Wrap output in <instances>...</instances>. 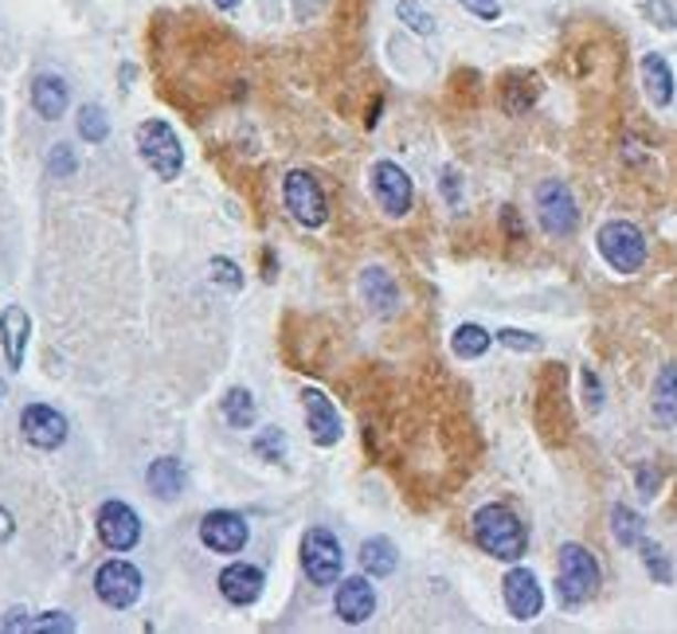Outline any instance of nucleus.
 <instances>
[{
    "mask_svg": "<svg viewBox=\"0 0 677 634\" xmlns=\"http://www.w3.org/2000/svg\"><path fill=\"white\" fill-rule=\"evenodd\" d=\"M474 540L494 560H521L529 549V532H525L521 517L506 506H482L474 514Z\"/></svg>",
    "mask_w": 677,
    "mask_h": 634,
    "instance_id": "obj_1",
    "label": "nucleus"
},
{
    "mask_svg": "<svg viewBox=\"0 0 677 634\" xmlns=\"http://www.w3.org/2000/svg\"><path fill=\"white\" fill-rule=\"evenodd\" d=\"M557 592L564 607H580L600 592V564L583 545H564L560 549V572H557Z\"/></svg>",
    "mask_w": 677,
    "mask_h": 634,
    "instance_id": "obj_2",
    "label": "nucleus"
},
{
    "mask_svg": "<svg viewBox=\"0 0 677 634\" xmlns=\"http://www.w3.org/2000/svg\"><path fill=\"white\" fill-rule=\"evenodd\" d=\"M595 247H600L603 263H607L611 271H618V275H635L646 263V235L638 232L631 220L603 223L600 235H595Z\"/></svg>",
    "mask_w": 677,
    "mask_h": 634,
    "instance_id": "obj_3",
    "label": "nucleus"
},
{
    "mask_svg": "<svg viewBox=\"0 0 677 634\" xmlns=\"http://www.w3.org/2000/svg\"><path fill=\"white\" fill-rule=\"evenodd\" d=\"M138 149H141V157H146V165L161 180H177L180 169H184V149H180V138L172 134L169 121H161V118L141 121Z\"/></svg>",
    "mask_w": 677,
    "mask_h": 634,
    "instance_id": "obj_4",
    "label": "nucleus"
},
{
    "mask_svg": "<svg viewBox=\"0 0 677 634\" xmlns=\"http://www.w3.org/2000/svg\"><path fill=\"white\" fill-rule=\"evenodd\" d=\"M302 568H306L309 583L318 588H329V583L341 580L345 568V552L337 545V537L329 529H309L306 540H302Z\"/></svg>",
    "mask_w": 677,
    "mask_h": 634,
    "instance_id": "obj_5",
    "label": "nucleus"
},
{
    "mask_svg": "<svg viewBox=\"0 0 677 634\" xmlns=\"http://www.w3.org/2000/svg\"><path fill=\"white\" fill-rule=\"evenodd\" d=\"M537 215H540V228L549 235H572L575 223H580V212H575V200H572V189H568L564 180H544L537 189Z\"/></svg>",
    "mask_w": 677,
    "mask_h": 634,
    "instance_id": "obj_6",
    "label": "nucleus"
},
{
    "mask_svg": "<svg viewBox=\"0 0 677 634\" xmlns=\"http://www.w3.org/2000/svg\"><path fill=\"white\" fill-rule=\"evenodd\" d=\"M283 200H286V208H290V215L302 223V228H321V223H326V215H329L326 192H321V184L309 177V172L298 169V172L286 177Z\"/></svg>",
    "mask_w": 677,
    "mask_h": 634,
    "instance_id": "obj_7",
    "label": "nucleus"
},
{
    "mask_svg": "<svg viewBox=\"0 0 677 634\" xmlns=\"http://www.w3.org/2000/svg\"><path fill=\"white\" fill-rule=\"evenodd\" d=\"M95 592L106 607L121 611V607H129V603H138L141 572L129 564V560H106V564L95 572Z\"/></svg>",
    "mask_w": 677,
    "mask_h": 634,
    "instance_id": "obj_8",
    "label": "nucleus"
},
{
    "mask_svg": "<svg viewBox=\"0 0 677 634\" xmlns=\"http://www.w3.org/2000/svg\"><path fill=\"white\" fill-rule=\"evenodd\" d=\"M372 197L392 220H400L412 208V177L395 161H377L372 165Z\"/></svg>",
    "mask_w": 677,
    "mask_h": 634,
    "instance_id": "obj_9",
    "label": "nucleus"
},
{
    "mask_svg": "<svg viewBox=\"0 0 677 634\" xmlns=\"http://www.w3.org/2000/svg\"><path fill=\"white\" fill-rule=\"evenodd\" d=\"M200 540H204V549L220 552V557H235L247 545V521L232 509H215L200 521Z\"/></svg>",
    "mask_w": 677,
    "mask_h": 634,
    "instance_id": "obj_10",
    "label": "nucleus"
},
{
    "mask_svg": "<svg viewBox=\"0 0 677 634\" xmlns=\"http://www.w3.org/2000/svg\"><path fill=\"white\" fill-rule=\"evenodd\" d=\"M98 537H103L106 549L114 552H129L141 540V521L138 514L126 506V501H106L98 509Z\"/></svg>",
    "mask_w": 677,
    "mask_h": 634,
    "instance_id": "obj_11",
    "label": "nucleus"
},
{
    "mask_svg": "<svg viewBox=\"0 0 677 634\" xmlns=\"http://www.w3.org/2000/svg\"><path fill=\"white\" fill-rule=\"evenodd\" d=\"M501 595H506L509 615L521 619V623L537 619L540 607H544V592H540L537 575H532L529 568H514V572H506V580H501Z\"/></svg>",
    "mask_w": 677,
    "mask_h": 634,
    "instance_id": "obj_12",
    "label": "nucleus"
},
{
    "mask_svg": "<svg viewBox=\"0 0 677 634\" xmlns=\"http://www.w3.org/2000/svg\"><path fill=\"white\" fill-rule=\"evenodd\" d=\"M20 427H24L28 443L40 446V451H55V446L67 438V420H63L55 408H47V403H32V408H24Z\"/></svg>",
    "mask_w": 677,
    "mask_h": 634,
    "instance_id": "obj_13",
    "label": "nucleus"
},
{
    "mask_svg": "<svg viewBox=\"0 0 677 634\" xmlns=\"http://www.w3.org/2000/svg\"><path fill=\"white\" fill-rule=\"evenodd\" d=\"M302 408H306V423H309L314 443H318V446L341 443V415H337V408L329 403L326 392L306 388V392H302Z\"/></svg>",
    "mask_w": 677,
    "mask_h": 634,
    "instance_id": "obj_14",
    "label": "nucleus"
},
{
    "mask_svg": "<svg viewBox=\"0 0 677 634\" xmlns=\"http://www.w3.org/2000/svg\"><path fill=\"white\" fill-rule=\"evenodd\" d=\"M334 607L349 626H360V623H369L372 611H377V592H372V583L364 580V575H352V580H341Z\"/></svg>",
    "mask_w": 677,
    "mask_h": 634,
    "instance_id": "obj_15",
    "label": "nucleus"
},
{
    "mask_svg": "<svg viewBox=\"0 0 677 634\" xmlns=\"http://www.w3.org/2000/svg\"><path fill=\"white\" fill-rule=\"evenodd\" d=\"M263 583L266 575L255 564H228L220 572V595L228 603H235V607H247V603H255L263 595Z\"/></svg>",
    "mask_w": 677,
    "mask_h": 634,
    "instance_id": "obj_16",
    "label": "nucleus"
},
{
    "mask_svg": "<svg viewBox=\"0 0 677 634\" xmlns=\"http://www.w3.org/2000/svg\"><path fill=\"white\" fill-rule=\"evenodd\" d=\"M28 329H32V321H28V314H24L20 306H9L4 314H0V334H4V357H9L12 369H20V364H24Z\"/></svg>",
    "mask_w": 677,
    "mask_h": 634,
    "instance_id": "obj_17",
    "label": "nucleus"
},
{
    "mask_svg": "<svg viewBox=\"0 0 677 634\" xmlns=\"http://www.w3.org/2000/svg\"><path fill=\"white\" fill-rule=\"evenodd\" d=\"M360 294H364V302H369L377 314H392L395 302H400V290H395L392 275L380 271V266H369V271L360 275Z\"/></svg>",
    "mask_w": 677,
    "mask_h": 634,
    "instance_id": "obj_18",
    "label": "nucleus"
},
{
    "mask_svg": "<svg viewBox=\"0 0 677 634\" xmlns=\"http://www.w3.org/2000/svg\"><path fill=\"white\" fill-rule=\"evenodd\" d=\"M654 420H658V427L677 423V364H662L658 380H654Z\"/></svg>",
    "mask_w": 677,
    "mask_h": 634,
    "instance_id": "obj_19",
    "label": "nucleus"
},
{
    "mask_svg": "<svg viewBox=\"0 0 677 634\" xmlns=\"http://www.w3.org/2000/svg\"><path fill=\"white\" fill-rule=\"evenodd\" d=\"M32 106L40 110V118H60L67 110V83L55 75H40L32 83Z\"/></svg>",
    "mask_w": 677,
    "mask_h": 634,
    "instance_id": "obj_20",
    "label": "nucleus"
},
{
    "mask_svg": "<svg viewBox=\"0 0 677 634\" xmlns=\"http://www.w3.org/2000/svg\"><path fill=\"white\" fill-rule=\"evenodd\" d=\"M643 86L654 106L674 103V75H669V63L662 55H646L643 60Z\"/></svg>",
    "mask_w": 677,
    "mask_h": 634,
    "instance_id": "obj_21",
    "label": "nucleus"
},
{
    "mask_svg": "<svg viewBox=\"0 0 677 634\" xmlns=\"http://www.w3.org/2000/svg\"><path fill=\"white\" fill-rule=\"evenodd\" d=\"M360 564H364V572H372L380 580V575L395 572L400 552H395V545L388 537H372V540H364V549H360Z\"/></svg>",
    "mask_w": 677,
    "mask_h": 634,
    "instance_id": "obj_22",
    "label": "nucleus"
},
{
    "mask_svg": "<svg viewBox=\"0 0 677 634\" xmlns=\"http://www.w3.org/2000/svg\"><path fill=\"white\" fill-rule=\"evenodd\" d=\"M146 482H149V489H154L157 497L172 501V497L180 494V486H184V471H180L177 458H157V463L146 471Z\"/></svg>",
    "mask_w": 677,
    "mask_h": 634,
    "instance_id": "obj_23",
    "label": "nucleus"
},
{
    "mask_svg": "<svg viewBox=\"0 0 677 634\" xmlns=\"http://www.w3.org/2000/svg\"><path fill=\"white\" fill-rule=\"evenodd\" d=\"M611 532H615L618 545H626V549H638V545H643L646 521L631 506H615V509H611Z\"/></svg>",
    "mask_w": 677,
    "mask_h": 634,
    "instance_id": "obj_24",
    "label": "nucleus"
},
{
    "mask_svg": "<svg viewBox=\"0 0 677 634\" xmlns=\"http://www.w3.org/2000/svg\"><path fill=\"white\" fill-rule=\"evenodd\" d=\"M220 412L232 427H251V423H255V395H251L247 388H232V392L223 395Z\"/></svg>",
    "mask_w": 677,
    "mask_h": 634,
    "instance_id": "obj_25",
    "label": "nucleus"
},
{
    "mask_svg": "<svg viewBox=\"0 0 677 634\" xmlns=\"http://www.w3.org/2000/svg\"><path fill=\"white\" fill-rule=\"evenodd\" d=\"M489 349V334L482 326H458L455 329V357H463V360H478L482 352Z\"/></svg>",
    "mask_w": 677,
    "mask_h": 634,
    "instance_id": "obj_26",
    "label": "nucleus"
},
{
    "mask_svg": "<svg viewBox=\"0 0 677 634\" xmlns=\"http://www.w3.org/2000/svg\"><path fill=\"white\" fill-rule=\"evenodd\" d=\"M78 134H83L86 141H103L106 134H110V121H106L103 106H83V110H78Z\"/></svg>",
    "mask_w": 677,
    "mask_h": 634,
    "instance_id": "obj_27",
    "label": "nucleus"
},
{
    "mask_svg": "<svg viewBox=\"0 0 677 634\" xmlns=\"http://www.w3.org/2000/svg\"><path fill=\"white\" fill-rule=\"evenodd\" d=\"M638 549H643V564H646V572H650L654 580H658V583H669V580H674V568H669L666 552H662L658 545H650V540H643Z\"/></svg>",
    "mask_w": 677,
    "mask_h": 634,
    "instance_id": "obj_28",
    "label": "nucleus"
},
{
    "mask_svg": "<svg viewBox=\"0 0 677 634\" xmlns=\"http://www.w3.org/2000/svg\"><path fill=\"white\" fill-rule=\"evenodd\" d=\"M255 455L258 458H271V463H275V458H283L286 455V435L283 431H263V435L255 438Z\"/></svg>",
    "mask_w": 677,
    "mask_h": 634,
    "instance_id": "obj_29",
    "label": "nucleus"
},
{
    "mask_svg": "<svg viewBox=\"0 0 677 634\" xmlns=\"http://www.w3.org/2000/svg\"><path fill=\"white\" fill-rule=\"evenodd\" d=\"M498 341L509 345L514 352H532V349H540V337L521 334V329H498Z\"/></svg>",
    "mask_w": 677,
    "mask_h": 634,
    "instance_id": "obj_30",
    "label": "nucleus"
},
{
    "mask_svg": "<svg viewBox=\"0 0 677 634\" xmlns=\"http://www.w3.org/2000/svg\"><path fill=\"white\" fill-rule=\"evenodd\" d=\"M212 275L220 278V283H228V286H232V290H240V286H243L240 266H235L232 258H215V263H212Z\"/></svg>",
    "mask_w": 677,
    "mask_h": 634,
    "instance_id": "obj_31",
    "label": "nucleus"
},
{
    "mask_svg": "<svg viewBox=\"0 0 677 634\" xmlns=\"http://www.w3.org/2000/svg\"><path fill=\"white\" fill-rule=\"evenodd\" d=\"M400 17L408 20V24H412L415 32H423V35H427L431 28H435V24H431V17L420 9V4H415V0H408V4H403V9H400Z\"/></svg>",
    "mask_w": 677,
    "mask_h": 634,
    "instance_id": "obj_32",
    "label": "nucleus"
},
{
    "mask_svg": "<svg viewBox=\"0 0 677 634\" xmlns=\"http://www.w3.org/2000/svg\"><path fill=\"white\" fill-rule=\"evenodd\" d=\"M466 12H474L478 20H498L501 17V4L498 0H458Z\"/></svg>",
    "mask_w": 677,
    "mask_h": 634,
    "instance_id": "obj_33",
    "label": "nucleus"
},
{
    "mask_svg": "<svg viewBox=\"0 0 677 634\" xmlns=\"http://www.w3.org/2000/svg\"><path fill=\"white\" fill-rule=\"evenodd\" d=\"M583 392H588V408L600 412V408H603V384H600V377H595L592 369H583Z\"/></svg>",
    "mask_w": 677,
    "mask_h": 634,
    "instance_id": "obj_34",
    "label": "nucleus"
},
{
    "mask_svg": "<svg viewBox=\"0 0 677 634\" xmlns=\"http://www.w3.org/2000/svg\"><path fill=\"white\" fill-rule=\"evenodd\" d=\"M28 631H75V623H71L63 611H60V615L52 611L47 619H32V626H28Z\"/></svg>",
    "mask_w": 677,
    "mask_h": 634,
    "instance_id": "obj_35",
    "label": "nucleus"
},
{
    "mask_svg": "<svg viewBox=\"0 0 677 634\" xmlns=\"http://www.w3.org/2000/svg\"><path fill=\"white\" fill-rule=\"evenodd\" d=\"M52 169L63 172V177H71V172H75V157H71L67 146H60V149L52 154Z\"/></svg>",
    "mask_w": 677,
    "mask_h": 634,
    "instance_id": "obj_36",
    "label": "nucleus"
},
{
    "mask_svg": "<svg viewBox=\"0 0 677 634\" xmlns=\"http://www.w3.org/2000/svg\"><path fill=\"white\" fill-rule=\"evenodd\" d=\"M654 486H658V471H650V466H638V494L654 497Z\"/></svg>",
    "mask_w": 677,
    "mask_h": 634,
    "instance_id": "obj_37",
    "label": "nucleus"
},
{
    "mask_svg": "<svg viewBox=\"0 0 677 634\" xmlns=\"http://www.w3.org/2000/svg\"><path fill=\"white\" fill-rule=\"evenodd\" d=\"M12 537V517L9 509H0V540H9Z\"/></svg>",
    "mask_w": 677,
    "mask_h": 634,
    "instance_id": "obj_38",
    "label": "nucleus"
},
{
    "mask_svg": "<svg viewBox=\"0 0 677 634\" xmlns=\"http://www.w3.org/2000/svg\"><path fill=\"white\" fill-rule=\"evenodd\" d=\"M215 4H220V9H235V4H240V0H215Z\"/></svg>",
    "mask_w": 677,
    "mask_h": 634,
    "instance_id": "obj_39",
    "label": "nucleus"
},
{
    "mask_svg": "<svg viewBox=\"0 0 677 634\" xmlns=\"http://www.w3.org/2000/svg\"><path fill=\"white\" fill-rule=\"evenodd\" d=\"M0 400H4V384H0Z\"/></svg>",
    "mask_w": 677,
    "mask_h": 634,
    "instance_id": "obj_40",
    "label": "nucleus"
}]
</instances>
